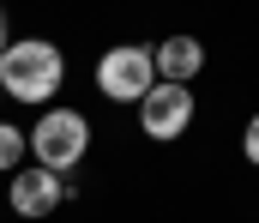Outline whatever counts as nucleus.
<instances>
[{
  "mask_svg": "<svg viewBox=\"0 0 259 223\" xmlns=\"http://www.w3.org/2000/svg\"><path fill=\"white\" fill-rule=\"evenodd\" d=\"M66 78V55L42 36H18L6 42L0 55V97H18V103H49Z\"/></svg>",
  "mask_w": 259,
  "mask_h": 223,
  "instance_id": "obj_1",
  "label": "nucleus"
},
{
  "mask_svg": "<svg viewBox=\"0 0 259 223\" xmlns=\"http://www.w3.org/2000/svg\"><path fill=\"white\" fill-rule=\"evenodd\" d=\"M24 139H30V151H36V169L66 175V169L91 151V121H84L78 109H42V121H36Z\"/></svg>",
  "mask_w": 259,
  "mask_h": 223,
  "instance_id": "obj_2",
  "label": "nucleus"
},
{
  "mask_svg": "<svg viewBox=\"0 0 259 223\" xmlns=\"http://www.w3.org/2000/svg\"><path fill=\"white\" fill-rule=\"evenodd\" d=\"M157 84V67H151V49L145 42H121L97 61V91L109 103H145V91Z\"/></svg>",
  "mask_w": 259,
  "mask_h": 223,
  "instance_id": "obj_3",
  "label": "nucleus"
},
{
  "mask_svg": "<svg viewBox=\"0 0 259 223\" xmlns=\"http://www.w3.org/2000/svg\"><path fill=\"white\" fill-rule=\"evenodd\" d=\"M139 127H145V139H181L193 127V91L157 78L145 91V103H139Z\"/></svg>",
  "mask_w": 259,
  "mask_h": 223,
  "instance_id": "obj_4",
  "label": "nucleus"
},
{
  "mask_svg": "<svg viewBox=\"0 0 259 223\" xmlns=\"http://www.w3.org/2000/svg\"><path fill=\"white\" fill-rule=\"evenodd\" d=\"M6 199H12L18 217H49V211H61V205H66V175H49V169L30 163V169L12 175V193H6Z\"/></svg>",
  "mask_w": 259,
  "mask_h": 223,
  "instance_id": "obj_5",
  "label": "nucleus"
},
{
  "mask_svg": "<svg viewBox=\"0 0 259 223\" xmlns=\"http://www.w3.org/2000/svg\"><path fill=\"white\" fill-rule=\"evenodd\" d=\"M151 67H157L163 84H187V78L205 67V49H199L193 36H169V42H157V49H151Z\"/></svg>",
  "mask_w": 259,
  "mask_h": 223,
  "instance_id": "obj_6",
  "label": "nucleus"
},
{
  "mask_svg": "<svg viewBox=\"0 0 259 223\" xmlns=\"http://www.w3.org/2000/svg\"><path fill=\"white\" fill-rule=\"evenodd\" d=\"M24 151H30V139H24L12 121H0V169H6V175H18V169H24V163H18Z\"/></svg>",
  "mask_w": 259,
  "mask_h": 223,
  "instance_id": "obj_7",
  "label": "nucleus"
},
{
  "mask_svg": "<svg viewBox=\"0 0 259 223\" xmlns=\"http://www.w3.org/2000/svg\"><path fill=\"white\" fill-rule=\"evenodd\" d=\"M241 157H247V163H259V115L247 121V133H241Z\"/></svg>",
  "mask_w": 259,
  "mask_h": 223,
  "instance_id": "obj_8",
  "label": "nucleus"
},
{
  "mask_svg": "<svg viewBox=\"0 0 259 223\" xmlns=\"http://www.w3.org/2000/svg\"><path fill=\"white\" fill-rule=\"evenodd\" d=\"M0 55H6V12H0Z\"/></svg>",
  "mask_w": 259,
  "mask_h": 223,
  "instance_id": "obj_9",
  "label": "nucleus"
}]
</instances>
